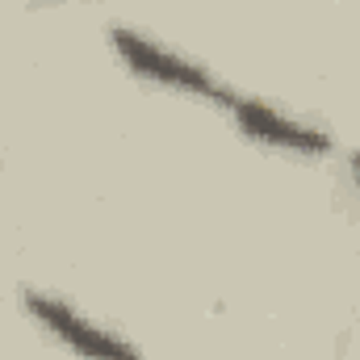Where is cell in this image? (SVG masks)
<instances>
[{
    "instance_id": "6da1fadb",
    "label": "cell",
    "mask_w": 360,
    "mask_h": 360,
    "mask_svg": "<svg viewBox=\"0 0 360 360\" xmlns=\"http://www.w3.org/2000/svg\"><path fill=\"white\" fill-rule=\"evenodd\" d=\"M109 46L113 55L122 59V68L130 76H139L143 84H155V89H168V92H180V96H193V101H205V105H226L231 92L205 63L188 59L184 51L143 34V30H130V25H113L109 30Z\"/></svg>"
},
{
    "instance_id": "7a4b0ae2",
    "label": "cell",
    "mask_w": 360,
    "mask_h": 360,
    "mask_svg": "<svg viewBox=\"0 0 360 360\" xmlns=\"http://www.w3.org/2000/svg\"><path fill=\"white\" fill-rule=\"evenodd\" d=\"M226 117L235 122V130L269 151L281 155H297V160H323L331 151V134L281 105H272L264 96H252V92H231V101L222 105Z\"/></svg>"
},
{
    "instance_id": "3957f363",
    "label": "cell",
    "mask_w": 360,
    "mask_h": 360,
    "mask_svg": "<svg viewBox=\"0 0 360 360\" xmlns=\"http://www.w3.org/2000/svg\"><path fill=\"white\" fill-rule=\"evenodd\" d=\"M21 302H25V314H30L59 348H68L72 356H80V360H143V352H139L126 335L101 327L96 319L84 314V310H76L72 302H63V297H55V293H46V289H25Z\"/></svg>"
},
{
    "instance_id": "277c9868",
    "label": "cell",
    "mask_w": 360,
    "mask_h": 360,
    "mask_svg": "<svg viewBox=\"0 0 360 360\" xmlns=\"http://www.w3.org/2000/svg\"><path fill=\"white\" fill-rule=\"evenodd\" d=\"M348 168H352V180H356V188H360V151L348 160Z\"/></svg>"
},
{
    "instance_id": "5b68a950",
    "label": "cell",
    "mask_w": 360,
    "mask_h": 360,
    "mask_svg": "<svg viewBox=\"0 0 360 360\" xmlns=\"http://www.w3.org/2000/svg\"><path fill=\"white\" fill-rule=\"evenodd\" d=\"M38 4H55V0H38Z\"/></svg>"
}]
</instances>
